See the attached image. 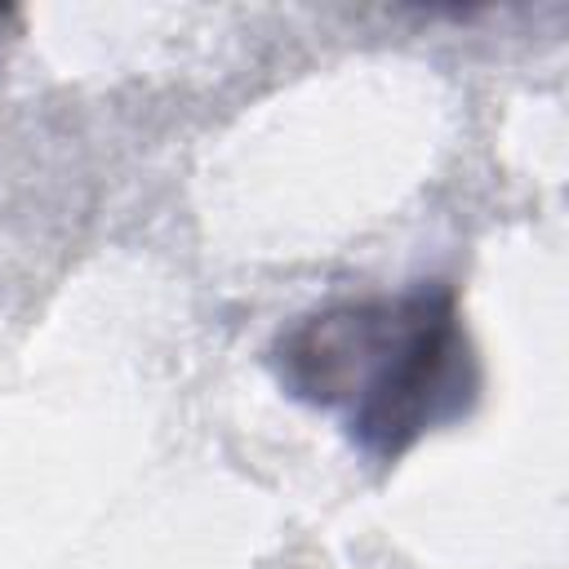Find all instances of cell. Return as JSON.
<instances>
[{"mask_svg":"<svg viewBox=\"0 0 569 569\" xmlns=\"http://www.w3.org/2000/svg\"><path fill=\"white\" fill-rule=\"evenodd\" d=\"M271 369L373 462H396L431 427L462 418L480 387L458 298L440 280L298 316L276 338Z\"/></svg>","mask_w":569,"mask_h":569,"instance_id":"1","label":"cell"}]
</instances>
